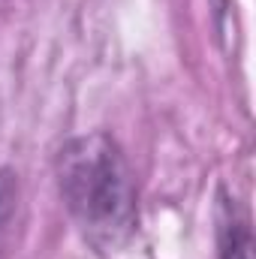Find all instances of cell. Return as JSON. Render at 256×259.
I'll return each mask as SVG.
<instances>
[{
    "label": "cell",
    "instance_id": "cell-2",
    "mask_svg": "<svg viewBox=\"0 0 256 259\" xmlns=\"http://www.w3.org/2000/svg\"><path fill=\"white\" fill-rule=\"evenodd\" d=\"M220 259H250V229L232 211L220 223Z\"/></svg>",
    "mask_w": 256,
    "mask_h": 259
},
{
    "label": "cell",
    "instance_id": "cell-1",
    "mask_svg": "<svg viewBox=\"0 0 256 259\" xmlns=\"http://www.w3.org/2000/svg\"><path fill=\"white\" fill-rule=\"evenodd\" d=\"M61 193L84 238L97 247H118L136 223V196L121 148L91 133L61 151Z\"/></svg>",
    "mask_w": 256,
    "mask_h": 259
}]
</instances>
